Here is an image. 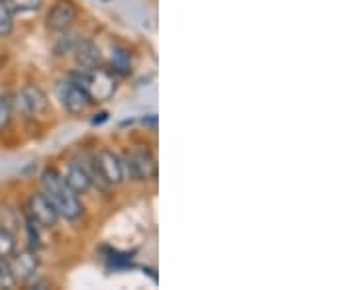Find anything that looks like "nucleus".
Listing matches in <instances>:
<instances>
[{
    "label": "nucleus",
    "mask_w": 353,
    "mask_h": 290,
    "mask_svg": "<svg viewBox=\"0 0 353 290\" xmlns=\"http://www.w3.org/2000/svg\"><path fill=\"white\" fill-rule=\"evenodd\" d=\"M108 69L114 75H130L132 73V53L124 45H112L108 53Z\"/></svg>",
    "instance_id": "nucleus-12"
},
{
    "label": "nucleus",
    "mask_w": 353,
    "mask_h": 290,
    "mask_svg": "<svg viewBox=\"0 0 353 290\" xmlns=\"http://www.w3.org/2000/svg\"><path fill=\"white\" fill-rule=\"evenodd\" d=\"M77 16H79L77 6L71 0H55V4L46 16V25L50 32L63 34V32H69V28L75 24Z\"/></svg>",
    "instance_id": "nucleus-8"
},
{
    "label": "nucleus",
    "mask_w": 353,
    "mask_h": 290,
    "mask_svg": "<svg viewBox=\"0 0 353 290\" xmlns=\"http://www.w3.org/2000/svg\"><path fill=\"white\" fill-rule=\"evenodd\" d=\"M18 249V241L14 236L12 229L0 226V257L2 259H10L14 253Z\"/></svg>",
    "instance_id": "nucleus-14"
},
{
    "label": "nucleus",
    "mask_w": 353,
    "mask_h": 290,
    "mask_svg": "<svg viewBox=\"0 0 353 290\" xmlns=\"http://www.w3.org/2000/svg\"><path fill=\"white\" fill-rule=\"evenodd\" d=\"M16 284H18V278L14 275L10 259L0 257V289H16Z\"/></svg>",
    "instance_id": "nucleus-15"
},
{
    "label": "nucleus",
    "mask_w": 353,
    "mask_h": 290,
    "mask_svg": "<svg viewBox=\"0 0 353 290\" xmlns=\"http://www.w3.org/2000/svg\"><path fill=\"white\" fill-rule=\"evenodd\" d=\"M38 227L39 226L32 218H28V222H26V234H28V243H30L32 249H39L41 247V238H39Z\"/></svg>",
    "instance_id": "nucleus-18"
},
{
    "label": "nucleus",
    "mask_w": 353,
    "mask_h": 290,
    "mask_svg": "<svg viewBox=\"0 0 353 290\" xmlns=\"http://www.w3.org/2000/svg\"><path fill=\"white\" fill-rule=\"evenodd\" d=\"M14 8L8 0H0V38H8L14 32Z\"/></svg>",
    "instance_id": "nucleus-13"
},
{
    "label": "nucleus",
    "mask_w": 353,
    "mask_h": 290,
    "mask_svg": "<svg viewBox=\"0 0 353 290\" xmlns=\"http://www.w3.org/2000/svg\"><path fill=\"white\" fill-rule=\"evenodd\" d=\"M39 255L38 249H32V247H26L22 251L14 253L10 257V265L14 269V275L20 280H32V278L38 275L39 271Z\"/></svg>",
    "instance_id": "nucleus-9"
},
{
    "label": "nucleus",
    "mask_w": 353,
    "mask_h": 290,
    "mask_svg": "<svg viewBox=\"0 0 353 290\" xmlns=\"http://www.w3.org/2000/svg\"><path fill=\"white\" fill-rule=\"evenodd\" d=\"M28 214L39 227H55L59 224L61 216L57 212L55 204L46 192H36L28 200Z\"/></svg>",
    "instance_id": "nucleus-6"
},
{
    "label": "nucleus",
    "mask_w": 353,
    "mask_h": 290,
    "mask_svg": "<svg viewBox=\"0 0 353 290\" xmlns=\"http://www.w3.org/2000/svg\"><path fill=\"white\" fill-rule=\"evenodd\" d=\"M88 175L94 183H101V189H108L114 185H120L124 180V163L122 157L112 149H101L94 155V159L87 165Z\"/></svg>",
    "instance_id": "nucleus-2"
},
{
    "label": "nucleus",
    "mask_w": 353,
    "mask_h": 290,
    "mask_svg": "<svg viewBox=\"0 0 353 290\" xmlns=\"http://www.w3.org/2000/svg\"><path fill=\"white\" fill-rule=\"evenodd\" d=\"M55 96L61 102L65 110L73 116L87 112V108L92 104V99L81 85H77L73 79H65L55 85Z\"/></svg>",
    "instance_id": "nucleus-5"
},
{
    "label": "nucleus",
    "mask_w": 353,
    "mask_h": 290,
    "mask_svg": "<svg viewBox=\"0 0 353 290\" xmlns=\"http://www.w3.org/2000/svg\"><path fill=\"white\" fill-rule=\"evenodd\" d=\"M124 175L134 180H152L157 175V161L148 147H134L122 157Z\"/></svg>",
    "instance_id": "nucleus-4"
},
{
    "label": "nucleus",
    "mask_w": 353,
    "mask_h": 290,
    "mask_svg": "<svg viewBox=\"0 0 353 290\" xmlns=\"http://www.w3.org/2000/svg\"><path fill=\"white\" fill-rule=\"evenodd\" d=\"M61 177H63L65 185L73 192H77V194H87L90 187H92V178L88 175L87 165L81 163V161L67 163Z\"/></svg>",
    "instance_id": "nucleus-10"
},
{
    "label": "nucleus",
    "mask_w": 353,
    "mask_h": 290,
    "mask_svg": "<svg viewBox=\"0 0 353 290\" xmlns=\"http://www.w3.org/2000/svg\"><path fill=\"white\" fill-rule=\"evenodd\" d=\"M14 116V101L8 94H0V132L10 126Z\"/></svg>",
    "instance_id": "nucleus-16"
},
{
    "label": "nucleus",
    "mask_w": 353,
    "mask_h": 290,
    "mask_svg": "<svg viewBox=\"0 0 353 290\" xmlns=\"http://www.w3.org/2000/svg\"><path fill=\"white\" fill-rule=\"evenodd\" d=\"M73 53H75L77 69H81V71H90V69L102 67L101 50L88 39H81Z\"/></svg>",
    "instance_id": "nucleus-11"
},
{
    "label": "nucleus",
    "mask_w": 353,
    "mask_h": 290,
    "mask_svg": "<svg viewBox=\"0 0 353 290\" xmlns=\"http://www.w3.org/2000/svg\"><path fill=\"white\" fill-rule=\"evenodd\" d=\"M14 108H18L26 116H41L50 110V99L36 85H26L24 89L16 94Z\"/></svg>",
    "instance_id": "nucleus-7"
},
{
    "label": "nucleus",
    "mask_w": 353,
    "mask_h": 290,
    "mask_svg": "<svg viewBox=\"0 0 353 290\" xmlns=\"http://www.w3.org/2000/svg\"><path fill=\"white\" fill-rule=\"evenodd\" d=\"M41 187H43V192L51 198V202L55 204L57 212L63 220L75 222L85 214V206H83V202L79 200V194L65 185L63 177H61V173L57 169H51V167L43 169Z\"/></svg>",
    "instance_id": "nucleus-1"
},
{
    "label": "nucleus",
    "mask_w": 353,
    "mask_h": 290,
    "mask_svg": "<svg viewBox=\"0 0 353 290\" xmlns=\"http://www.w3.org/2000/svg\"><path fill=\"white\" fill-rule=\"evenodd\" d=\"M110 69L104 67H97L90 71H81L77 69L71 73L69 79H73L77 85H81L83 89L87 90L88 96L92 99V102L108 101L116 90V79Z\"/></svg>",
    "instance_id": "nucleus-3"
},
{
    "label": "nucleus",
    "mask_w": 353,
    "mask_h": 290,
    "mask_svg": "<svg viewBox=\"0 0 353 290\" xmlns=\"http://www.w3.org/2000/svg\"><path fill=\"white\" fill-rule=\"evenodd\" d=\"M16 14H32L38 12L43 6V0H8Z\"/></svg>",
    "instance_id": "nucleus-17"
}]
</instances>
